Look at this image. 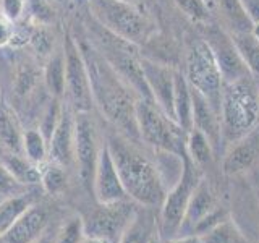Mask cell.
<instances>
[{
	"label": "cell",
	"mask_w": 259,
	"mask_h": 243,
	"mask_svg": "<svg viewBox=\"0 0 259 243\" xmlns=\"http://www.w3.org/2000/svg\"><path fill=\"white\" fill-rule=\"evenodd\" d=\"M259 120V88L254 76L224 83L221 99V132L225 143H233L254 130Z\"/></svg>",
	"instance_id": "3957f363"
},
{
	"label": "cell",
	"mask_w": 259,
	"mask_h": 243,
	"mask_svg": "<svg viewBox=\"0 0 259 243\" xmlns=\"http://www.w3.org/2000/svg\"><path fill=\"white\" fill-rule=\"evenodd\" d=\"M136 122L140 140L164 154L183 157L186 154L188 133L170 118L152 99H136Z\"/></svg>",
	"instance_id": "8992f818"
},
{
	"label": "cell",
	"mask_w": 259,
	"mask_h": 243,
	"mask_svg": "<svg viewBox=\"0 0 259 243\" xmlns=\"http://www.w3.org/2000/svg\"><path fill=\"white\" fill-rule=\"evenodd\" d=\"M136 211L138 208L128 199L99 205V208L91 211L89 216L83 219L84 237L117 243Z\"/></svg>",
	"instance_id": "9c48e42d"
},
{
	"label": "cell",
	"mask_w": 259,
	"mask_h": 243,
	"mask_svg": "<svg viewBox=\"0 0 259 243\" xmlns=\"http://www.w3.org/2000/svg\"><path fill=\"white\" fill-rule=\"evenodd\" d=\"M251 32H253V34L259 39V21L257 23H254V26H253V31H251Z\"/></svg>",
	"instance_id": "f6af8a7d"
},
{
	"label": "cell",
	"mask_w": 259,
	"mask_h": 243,
	"mask_svg": "<svg viewBox=\"0 0 259 243\" xmlns=\"http://www.w3.org/2000/svg\"><path fill=\"white\" fill-rule=\"evenodd\" d=\"M65 167L52 164L49 166L44 172H40V183L44 185L46 191L49 193H60L65 185H67V175H65Z\"/></svg>",
	"instance_id": "1f68e13d"
},
{
	"label": "cell",
	"mask_w": 259,
	"mask_h": 243,
	"mask_svg": "<svg viewBox=\"0 0 259 243\" xmlns=\"http://www.w3.org/2000/svg\"><path fill=\"white\" fill-rule=\"evenodd\" d=\"M49 157L57 166L70 167L75 162V113L71 105H62V113L49 140Z\"/></svg>",
	"instance_id": "9a60e30c"
},
{
	"label": "cell",
	"mask_w": 259,
	"mask_h": 243,
	"mask_svg": "<svg viewBox=\"0 0 259 243\" xmlns=\"http://www.w3.org/2000/svg\"><path fill=\"white\" fill-rule=\"evenodd\" d=\"M0 144L8 152L23 154V133L13 112L0 102Z\"/></svg>",
	"instance_id": "d4e9b609"
},
{
	"label": "cell",
	"mask_w": 259,
	"mask_h": 243,
	"mask_svg": "<svg viewBox=\"0 0 259 243\" xmlns=\"http://www.w3.org/2000/svg\"><path fill=\"white\" fill-rule=\"evenodd\" d=\"M215 8L222 16V21L229 32H251L254 23L246 13L241 0H215Z\"/></svg>",
	"instance_id": "7402d4cb"
},
{
	"label": "cell",
	"mask_w": 259,
	"mask_h": 243,
	"mask_svg": "<svg viewBox=\"0 0 259 243\" xmlns=\"http://www.w3.org/2000/svg\"><path fill=\"white\" fill-rule=\"evenodd\" d=\"M215 208H217V205H215L214 194L210 191L207 182L202 178L198 185V188L193 193V196L188 202V208L185 211L180 235H193L194 227H196L202 219H204L210 211H214Z\"/></svg>",
	"instance_id": "d6986e66"
},
{
	"label": "cell",
	"mask_w": 259,
	"mask_h": 243,
	"mask_svg": "<svg viewBox=\"0 0 259 243\" xmlns=\"http://www.w3.org/2000/svg\"><path fill=\"white\" fill-rule=\"evenodd\" d=\"M191 101H193V128L204 133L210 144H212V148H215L222 140L221 115L209 104L206 97L193 88H191Z\"/></svg>",
	"instance_id": "ac0fdd59"
},
{
	"label": "cell",
	"mask_w": 259,
	"mask_h": 243,
	"mask_svg": "<svg viewBox=\"0 0 259 243\" xmlns=\"http://www.w3.org/2000/svg\"><path fill=\"white\" fill-rule=\"evenodd\" d=\"M165 243H202L198 235H177V237L167 238Z\"/></svg>",
	"instance_id": "60d3db41"
},
{
	"label": "cell",
	"mask_w": 259,
	"mask_h": 243,
	"mask_svg": "<svg viewBox=\"0 0 259 243\" xmlns=\"http://www.w3.org/2000/svg\"><path fill=\"white\" fill-rule=\"evenodd\" d=\"M202 28H204V36L202 37L214 54L224 83H230V81L251 75L229 31L210 23L202 24Z\"/></svg>",
	"instance_id": "8fae6325"
},
{
	"label": "cell",
	"mask_w": 259,
	"mask_h": 243,
	"mask_svg": "<svg viewBox=\"0 0 259 243\" xmlns=\"http://www.w3.org/2000/svg\"><path fill=\"white\" fill-rule=\"evenodd\" d=\"M76 44L88 68L94 104L121 135L138 141L140 132L136 122V93L110 67L88 37H78Z\"/></svg>",
	"instance_id": "6da1fadb"
},
{
	"label": "cell",
	"mask_w": 259,
	"mask_h": 243,
	"mask_svg": "<svg viewBox=\"0 0 259 243\" xmlns=\"http://www.w3.org/2000/svg\"><path fill=\"white\" fill-rule=\"evenodd\" d=\"M29 44L34 51L42 57H51L54 52V34L47 26L34 28L29 39Z\"/></svg>",
	"instance_id": "d6a6232c"
},
{
	"label": "cell",
	"mask_w": 259,
	"mask_h": 243,
	"mask_svg": "<svg viewBox=\"0 0 259 243\" xmlns=\"http://www.w3.org/2000/svg\"><path fill=\"white\" fill-rule=\"evenodd\" d=\"M99 138L94 120L89 112L75 113V160L79 167V177L86 186H93V177L101 152Z\"/></svg>",
	"instance_id": "7c38bea8"
},
{
	"label": "cell",
	"mask_w": 259,
	"mask_h": 243,
	"mask_svg": "<svg viewBox=\"0 0 259 243\" xmlns=\"http://www.w3.org/2000/svg\"><path fill=\"white\" fill-rule=\"evenodd\" d=\"M39 71L29 62H21L15 70L13 91L18 99H26L37 89L39 85Z\"/></svg>",
	"instance_id": "83f0119b"
},
{
	"label": "cell",
	"mask_w": 259,
	"mask_h": 243,
	"mask_svg": "<svg viewBox=\"0 0 259 243\" xmlns=\"http://www.w3.org/2000/svg\"><path fill=\"white\" fill-rule=\"evenodd\" d=\"M183 75L188 81V85L204 96L209 104L215 109V112L221 115L224 81L214 59V54L202 36L193 37L186 44Z\"/></svg>",
	"instance_id": "52a82bcc"
},
{
	"label": "cell",
	"mask_w": 259,
	"mask_h": 243,
	"mask_svg": "<svg viewBox=\"0 0 259 243\" xmlns=\"http://www.w3.org/2000/svg\"><path fill=\"white\" fill-rule=\"evenodd\" d=\"M225 221H229V214H227L224 209L215 208L214 211H210V213L204 219H202V221L196 227H194L193 235H198V237H201V235H204L209 230L215 229L217 225H221Z\"/></svg>",
	"instance_id": "d590c367"
},
{
	"label": "cell",
	"mask_w": 259,
	"mask_h": 243,
	"mask_svg": "<svg viewBox=\"0 0 259 243\" xmlns=\"http://www.w3.org/2000/svg\"><path fill=\"white\" fill-rule=\"evenodd\" d=\"M23 152L32 164L44 162L49 154V144L40 130H26L23 133Z\"/></svg>",
	"instance_id": "f546056e"
},
{
	"label": "cell",
	"mask_w": 259,
	"mask_h": 243,
	"mask_svg": "<svg viewBox=\"0 0 259 243\" xmlns=\"http://www.w3.org/2000/svg\"><path fill=\"white\" fill-rule=\"evenodd\" d=\"M4 167L10 172L16 180L23 185H37L40 183V172L31 160L21 157V154L8 152L2 160Z\"/></svg>",
	"instance_id": "484cf974"
},
{
	"label": "cell",
	"mask_w": 259,
	"mask_h": 243,
	"mask_svg": "<svg viewBox=\"0 0 259 243\" xmlns=\"http://www.w3.org/2000/svg\"><path fill=\"white\" fill-rule=\"evenodd\" d=\"M174 2L193 23L199 24V26L209 23L210 8L204 0H174Z\"/></svg>",
	"instance_id": "4dcf8cb0"
},
{
	"label": "cell",
	"mask_w": 259,
	"mask_h": 243,
	"mask_svg": "<svg viewBox=\"0 0 259 243\" xmlns=\"http://www.w3.org/2000/svg\"><path fill=\"white\" fill-rule=\"evenodd\" d=\"M83 243H110V241H105V240H96V238H84Z\"/></svg>",
	"instance_id": "ee69618b"
},
{
	"label": "cell",
	"mask_w": 259,
	"mask_h": 243,
	"mask_svg": "<svg viewBox=\"0 0 259 243\" xmlns=\"http://www.w3.org/2000/svg\"><path fill=\"white\" fill-rule=\"evenodd\" d=\"M13 31H15L13 21L8 20L4 13H0V47L10 44Z\"/></svg>",
	"instance_id": "f35d334b"
},
{
	"label": "cell",
	"mask_w": 259,
	"mask_h": 243,
	"mask_svg": "<svg viewBox=\"0 0 259 243\" xmlns=\"http://www.w3.org/2000/svg\"><path fill=\"white\" fill-rule=\"evenodd\" d=\"M204 2L207 4V7L212 10V8H215V0H204Z\"/></svg>",
	"instance_id": "bcb514c9"
},
{
	"label": "cell",
	"mask_w": 259,
	"mask_h": 243,
	"mask_svg": "<svg viewBox=\"0 0 259 243\" xmlns=\"http://www.w3.org/2000/svg\"><path fill=\"white\" fill-rule=\"evenodd\" d=\"M141 67L144 78L151 91L152 101L164 110L170 118L175 120V68L170 65L152 60L141 54Z\"/></svg>",
	"instance_id": "4fadbf2b"
},
{
	"label": "cell",
	"mask_w": 259,
	"mask_h": 243,
	"mask_svg": "<svg viewBox=\"0 0 259 243\" xmlns=\"http://www.w3.org/2000/svg\"><path fill=\"white\" fill-rule=\"evenodd\" d=\"M175 122L186 133L193 130V101H191V88L186 81L183 71L175 70Z\"/></svg>",
	"instance_id": "44dd1931"
},
{
	"label": "cell",
	"mask_w": 259,
	"mask_h": 243,
	"mask_svg": "<svg viewBox=\"0 0 259 243\" xmlns=\"http://www.w3.org/2000/svg\"><path fill=\"white\" fill-rule=\"evenodd\" d=\"M89 31H91V39L89 40L101 52L104 59L109 62L110 67L136 93V96L144 97V99H152L141 67L140 46L128 43V40L115 36L113 32L101 26L93 16H91Z\"/></svg>",
	"instance_id": "277c9868"
},
{
	"label": "cell",
	"mask_w": 259,
	"mask_h": 243,
	"mask_svg": "<svg viewBox=\"0 0 259 243\" xmlns=\"http://www.w3.org/2000/svg\"><path fill=\"white\" fill-rule=\"evenodd\" d=\"M212 144H210L207 136L202 132L193 128L188 133V138H186V154L198 166H204L212 159Z\"/></svg>",
	"instance_id": "f1b7e54d"
},
{
	"label": "cell",
	"mask_w": 259,
	"mask_h": 243,
	"mask_svg": "<svg viewBox=\"0 0 259 243\" xmlns=\"http://www.w3.org/2000/svg\"><path fill=\"white\" fill-rule=\"evenodd\" d=\"M32 243H55V241H52V238H49V237H46V235H42V237H39L36 241H32Z\"/></svg>",
	"instance_id": "b9f144b4"
},
{
	"label": "cell",
	"mask_w": 259,
	"mask_h": 243,
	"mask_svg": "<svg viewBox=\"0 0 259 243\" xmlns=\"http://www.w3.org/2000/svg\"><path fill=\"white\" fill-rule=\"evenodd\" d=\"M65 55V93L68 94L70 105L76 112H89L93 109V93L89 83L88 68L81 51L76 44V39L71 34L65 37L63 44Z\"/></svg>",
	"instance_id": "30bf717a"
},
{
	"label": "cell",
	"mask_w": 259,
	"mask_h": 243,
	"mask_svg": "<svg viewBox=\"0 0 259 243\" xmlns=\"http://www.w3.org/2000/svg\"><path fill=\"white\" fill-rule=\"evenodd\" d=\"M201 241L202 243H235L237 241V232H235L229 219V221L217 225L215 229L201 235Z\"/></svg>",
	"instance_id": "e575fe53"
},
{
	"label": "cell",
	"mask_w": 259,
	"mask_h": 243,
	"mask_svg": "<svg viewBox=\"0 0 259 243\" xmlns=\"http://www.w3.org/2000/svg\"><path fill=\"white\" fill-rule=\"evenodd\" d=\"M259 159V130H251L240 140L230 143V149L227 151L222 170L227 175H238L246 170Z\"/></svg>",
	"instance_id": "e0dca14e"
},
{
	"label": "cell",
	"mask_w": 259,
	"mask_h": 243,
	"mask_svg": "<svg viewBox=\"0 0 259 243\" xmlns=\"http://www.w3.org/2000/svg\"><path fill=\"white\" fill-rule=\"evenodd\" d=\"M49 225V211L44 206L32 205L18 217L2 238L4 243H32L42 237Z\"/></svg>",
	"instance_id": "2e32d148"
},
{
	"label": "cell",
	"mask_w": 259,
	"mask_h": 243,
	"mask_svg": "<svg viewBox=\"0 0 259 243\" xmlns=\"http://www.w3.org/2000/svg\"><path fill=\"white\" fill-rule=\"evenodd\" d=\"M243 7H245L246 13L249 15V18L253 20V23L259 21V0H241Z\"/></svg>",
	"instance_id": "ab89813d"
},
{
	"label": "cell",
	"mask_w": 259,
	"mask_h": 243,
	"mask_svg": "<svg viewBox=\"0 0 259 243\" xmlns=\"http://www.w3.org/2000/svg\"><path fill=\"white\" fill-rule=\"evenodd\" d=\"M156 235H159V219L154 216L152 208L141 206L117 243H149Z\"/></svg>",
	"instance_id": "ffe728a7"
},
{
	"label": "cell",
	"mask_w": 259,
	"mask_h": 243,
	"mask_svg": "<svg viewBox=\"0 0 259 243\" xmlns=\"http://www.w3.org/2000/svg\"><path fill=\"white\" fill-rule=\"evenodd\" d=\"M123 188L136 205L159 208L165 199V183L157 166L138 148L133 140L121 133L110 135L107 144Z\"/></svg>",
	"instance_id": "7a4b0ae2"
},
{
	"label": "cell",
	"mask_w": 259,
	"mask_h": 243,
	"mask_svg": "<svg viewBox=\"0 0 259 243\" xmlns=\"http://www.w3.org/2000/svg\"><path fill=\"white\" fill-rule=\"evenodd\" d=\"M44 86L47 88V91L52 94L55 99H60L65 94V55H63V49L55 51L51 57H49L47 65L44 68Z\"/></svg>",
	"instance_id": "cb8c5ba5"
},
{
	"label": "cell",
	"mask_w": 259,
	"mask_h": 243,
	"mask_svg": "<svg viewBox=\"0 0 259 243\" xmlns=\"http://www.w3.org/2000/svg\"><path fill=\"white\" fill-rule=\"evenodd\" d=\"M24 188H26V185H23L16 180V178L4 167L2 162H0V193L7 194V198H8V196H13V194L24 193Z\"/></svg>",
	"instance_id": "8d00e7d4"
},
{
	"label": "cell",
	"mask_w": 259,
	"mask_h": 243,
	"mask_svg": "<svg viewBox=\"0 0 259 243\" xmlns=\"http://www.w3.org/2000/svg\"><path fill=\"white\" fill-rule=\"evenodd\" d=\"M149 243H162V241H160V235H156V237H154Z\"/></svg>",
	"instance_id": "7dc6e473"
},
{
	"label": "cell",
	"mask_w": 259,
	"mask_h": 243,
	"mask_svg": "<svg viewBox=\"0 0 259 243\" xmlns=\"http://www.w3.org/2000/svg\"><path fill=\"white\" fill-rule=\"evenodd\" d=\"M232 39L238 49L241 59L245 60L251 76L259 78V39L253 32H235V34H232Z\"/></svg>",
	"instance_id": "4316f807"
},
{
	"label": "cell",
	"mask_w": 259,
	"mask_h": 243,
	"mask_svg": "<svg viewBox=\"0 0 259 243\" xmlns=\"http://www.w3.org/2000/svg\"><path fill=\"white\" fill-rule=\"evenodd\" d=\"M2 2V13L13 23L21 18L24 10V0H0Z\"/></svg>",
	"instance_id": "74e56055"
},
{
	"label": "cell",
	"mask_w": 259,
	"mask_h": 243,
	"mask_svg": "<svg viewBox=\"0 0 259 243\" xmlns=\"http://www.w3.org/2000/svg\"><path fill=\"white\" fill-rule=\"evenodd\" d=\"M201 180H202V174L199 166L191 160L188 154H185L182 157L180 177H178V180L172 186V190L167 191L165 199L160 206L159 235L172 238L177 237V233H180L185 211L188 208V202Z\"/></svg>",
	"instance_id": "ba28073f"
},
{
	"label": "cell",
	"mask_w": 259,
	"mask_h": 243,
	"mask_svg": "<svg viewBox=\"0 0 259 243\" xmlns=\"http://www.w3.org/2000/svg\"><path fill=\"white\" fill-rule=\"evenodd\" d=\"M32 205H34V198L26 191L8 196L0 202V238L10 230V227L18 221V217Z\"/></svg>",
	"instance_id": "603a6c76"
},
{
	"label": "cell",
	"mask_w": 259,
	"mask_h": 243,
	"mask_svg": "<svg viewBox=\"0 0 259 243\" xmlns=\"http://www.w3.org/2000/svg\"><path fill=\"white\" fill-rule=\"evenodd\" d=\"M84 238L86 237H84L83 219L75 217L62 227L55 238V243H83Z\"/></svg>",
	"instance_id": "836d02e7"
},
{
	"label": "cell",
	"mask_w": 259,
	"mask_h": 243,
	"mask_svg": "<svg viewBox=\"0 0 259 243\" xmlns=\"http://www.w3.org/2000/svg\"><path fill=\"white\" fill-rule=\"evenodd\" d=\"M89 10L101 26L140 47L156 34V23L140 5L125 0H89Z\"/></svg>",
	"instance_id": "5b68a950"
},
{
	"label": "cell",
	"mask_w": 259,
	"mask_h": 243,
	"mask_svg": "<svg viewBox=\"0 0 259 243\" xmlns=\"http://www.w3.org/2000/svg\"><path fill=\"white\" fill-rule=\"evenodd\" d=\"M125 2H130V4H135V5H140V7H143L146 2H149V0H125Z\"/></svg>",
	"instance_id": "7bdbcfd3"
},
{
	"label": "cell",
	"mask_w": 259,
	"mask_h": 243,
	"mask_svg": "<svg viewBox=\"0 0 259 243\" xmlns=\"http://www.w3.org/2000/svg\"><path fill=\"white\" fill-rule=\"evenodd\" d=\"M93 191L99 205H109L126 199L128 194L123 188V183L120 180L117 172L115 162L112 159V154L107 146H102L97 159L94 177H93Z\"/></svg>",
	"instance_id": "5bb4252c"
}]
</instances>
